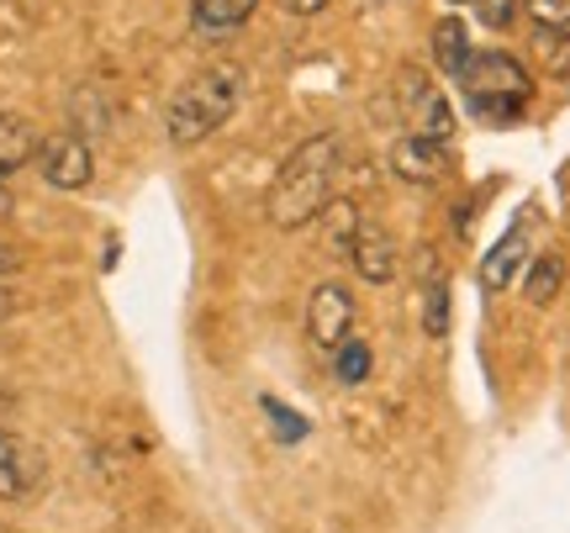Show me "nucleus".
Wrapping results in <instances>:
<instances>
[{
    "label": "nucleus",
    "instance_id": "nucleus-24",
    "mask_svg": "<svg viewBox=\"0 0 570 533\" xmlns=\"http://www.w3.org/2000/svg\"><path fill=\"white\" fill-rule=\"evenodd\" d=\"M0 412H11V391H0Z\"/></svg>",
    "mask_w": 570,
    "mask_h": 533
},
{
    "label": "nucleus",
    "instance_id": "nucleus-22",
    "mask_svg": "<svg viewBox=\"0 0 570 533\" xmlns=\"http://www.w3.org/2000/svg\"><path fill=\"white\" fill-rule=\"evenodd\" d=\"M6 312H11V296H6V290H0V323H6Z\"/></svg>",
    "mask_w": 570,
    "mask_h": 533
},
{
    "label": "nucleus",
    "instance_id": "nucleus-1",
    "mask_svg": "<svg viewBox=\"0 0 570 533\" xmlns=\"http://www.w3.org/2000/svg\"><path fill=\"white\" fill-rule=\"evenodd\" d=\"M338 165H344V138L338 132H323V138H306L291 159L281 165L275 185L265 196L269 223L296 233V227L317 223L323 206L333 201V180H338Z\"/></svg>",
    "mask_w": 570,
    "mask_h": 533
},
{
    "label": "nucleus",
    "instance_id": "nucleus-6",
    "mask_svg": "<svg viewBox=\"0 0 570 533\" xmlns=\"http://www.w3.org/2000/svg\"><path fill=\"white\" fill-rule=\"evenodd\" d=\"M306 333H312V344L327 354L338 349L344 338H354V296H348L344 286L323 280V286L312 290V302H306Z\"/></svg>",
    "mask_w": 570,
    "mask_h": 533
},
{
    "label": "nucleus",
    "instance_id": "nucleus-10",
    "mask_svg": "<svg viewBox=\"0 0 570 533\" xmlns=\"http://www.w3.org/2000/svg\"><path fill=\"white\" fill-rule=\"evenodd\" d=\"M529 259V223H518L512 233H502L497 244H491L487 265H481V286L487 290H508L518 280V269Z\"/></svg>",
    "mask_w": 570,
    "mask_h": 533
},
{
    "label": "nucleus",
    "instance_id": "nucleus-11",
    "mask_svg": "<svg viewBox=\"0 0 570 533\" xmlns=\"http://www.w3.org/2000/svg\"><path fill=\"white\" fill-rule=\"evenodd\" d=\"M32 486H38V454L27 450L21 438L0 433V496H6V502H21Z\"/></svg>",
    "mask_w": 570,
    "mask_h": 533
},
{
    "label": "nucleus",
    "instance_id": "nucleus-4",
    "mask_svg": "<svg viewBox=\"0 0 570 533\" xmlns=\"http://www.w3.org/2000/svg\"><path fill=\"white\" fill-rule=\"evenodd\" d=\"M32 165H38V175L53 190H85L90 175H96V154H90V144H85L80 132H53V138L38 144Z\"/></svg>",
    "mask_w": 570,
    "mask_h": 533
},
{
    "label": "nucleus",
    "instance_id": "nucleus-8",
    "mask_svg": "<svg viewBox=\"0 0 570 533\" xmlns=\"http://www.w3.org/2000/svg\"><path fill=\"white\" fill-rule=\"evenodd\" d=\"M386 165L396 180H407V185H433V180H444V169H449V154L439 138H423V132H407V138H396L386 154Z\"/></svg>",
    "mask_w": 570,
    "mask_h": 533
},
{
    "label": "nucleus",
    "instance_id": "nucleus-25",
    "mask_svg": "<svg viewBox=\"0 0 570 533\" xmlns=\"http://www.w3.org/2000/svg\"><path fill=\"white\" fill-rule=\"evenodd\" d=\"M0 211H11V196H6V190H0Z\"/></svg>",
    "mask_w": 570,
    "mask_h": 533
},
{
    "label": "nucleus",
    "instance_id": "nucleus-19",
    "mask_svg": "<svg viewBox=\"0 0 570 533\" xmlns=\"http://www.w3.org/2000/svg\"><path fill=\"white\" fill-rule=\"evenodd\" d=\"M523 17H533L539 32H566L570 27V0H529Z\"/></svg>",
    "mask_w": 570,
    "mask_h": 533
},
{
    "label": "nucleus",
    "instance_id": "nucleus-16",
    "mask_svg": "<svg viewBox=\"0 0 570 533\" xmlns=\"http://www.w3.org/2000/svg\"><path fill=\"white\" fill-rule=\"evenodd\" d=\"M370 369H375V354H370L365 338H344V344L333 349V375H338V386H365Z\"/></svg>",
    "mask_w": 570,
    "mask_h": 533
},
{
    "label": "nucleus",
    "instance_id": "nucleus-14",
    "mask_svg": "<svg viewBox=\"0 0 570 533\" xmlns=\"http://www.w3.org/2000/svg\"><path fill=\"white\" fill-rule=\"evenodd\" d=\"M566 286V259L560 254H539L523 275V296H529V307H550L554 296Z\"/></svg>",
    "mask_w": 570,
    "mask_h": 533
},
{
    "label": "nucleus",
    "instance_id": "nucleus-20",
    "mask_svg": "<svg viewBox=\"0 0 570 533\" xmlns=\"http://www.w3.org/2000/svg\"><path fill=\"white\" fill-rule=\"evenodd\" d=\"M265 412H269V428H275V438H285V444H302V438H306V423H302V417H291V407L265 402Z\"/></svg>",
    "mask_w": 570,
    "mask_h": 533
},
{
    "label": "nucleus",
    "instance_id": "nucleus-2",
    "mask_svg": "<svg viewBox=\"0 0 570 533\" xmlns=\"http://www.w3.org/2000/svg\"><path fill=\"white\" fill-rule=\"evenodd\" d=\"M238 96H244V69L233 63H212L196 80H185L175 90V101L164 111V132L175 148H196L206 144L212 132H223L227 117L238 111Z\"/></svg>",
    "mask_w": 570,
    "mask_h": 533
},
{
    "label": "nucleus",
    "instance_id": "nucleus-18",
    "mask_svg": "<svg viewBox=\"0 0 570 533\" xmlns=\"http://www.w3.org/2000/svg\"><path fill=\"white\" fill-rule=\"evenodd\" d=\"M523 11H529V0H475V17L487 21L491 32H508Z\"/></svg>",
    "mask_w": 570,
    "mask_h": 533
},
{
    "label": "nucleus",
    "instance_id": "nucleus-7",
    "mask_svg": "<svg viewBox=\"0 0 570 533\" xmlns=\"http://www.w3.org/2000/svg\"><path fill=\"white\" fill-rule=\"evenodd\" d=\"M348 259H354V269H360L365 286H386V280H396V265H402L396 238H391L375 217H360V233H354V244H348Z\"/></svg>",
    "mask_w": 570,
    "mask_h": 533
},
{
    "label": "nucleus",
    "instance_id": "nucleus-12",
    "mask_svg": "<svg viewBox=\"0 0 570 533\" xmlns=\"http://www.w3.org/2000/svg\"><path fill=\"white\" fill-rule=\"evenodd\" d=\"M32 154H38L32 127L21 122L17 111H0V180H6V175H17L21 165H32Z\"/></svg>",
    "mask_w": 570,
    "mask_h": 533
},
{
    "label": "nucleus",
    "instance_id": "nucleus-21",
    "mask_svg": "<svg viewBox=\"0 0 570 533\" xmlns=\"http://www.w3.org/2000/svg\"><path fill=\"white\" fill-rule=\"evenodd\" d=\"M291 17H317V11H327V0H281Z\"/></svg>",
    "mask_w": 570,
    "mask_h": 533
},
{
    "label": "nucleus",
    "instance_id": "nucleus-15",
    "mask_svg": "<svg viewBox=\"0 0 570 533\" xmlns=\"http://www.w3.org/2000/svg\"><path fill=\"white\" fill-rule=\"evenodd\" d=\"M360 206L348 201V196H333V201L323 206V233L327 244H333V254H348V244H354V233H360Z\"/></svg>",
    "mask_w": 570,
    "mask_h": 533
},
{
    "label": "nucleus",
    "instance_id": "nucleus-9",
    "mask_svg": "<svg viewBox=\"0 0 570 533\" xmlns=\"http://www.w3.org/2000/svg\"><path fill=\"white\" fill-rule=\"evenodd\" d=\"M254 11H259V0H190V32L206 42H223V38H233Z\"/></svg>",
    "mask_w": 570,
    "mask_h": 533
},
{
    "label": "nucleus",
    "instance_id": "nucleus-13",
    "mask_svg": "<svg viewBox=\"0 0 570 533\" xmlns=\"http://www.w3.org/2000/svg\"><path fill=\"white\" fill-rule=\"evenodd\" d=\"M470 32H465V21H454L444 17L439 27H433V59H439V69H444L449 80H460L465 75V63H470Z\"/></svg>",
    "mask_w": 570,
    "mask_h": 533
},
{
    "label": "nucleus",
    "instance_id": "nucleus-23",
    "mask_svg": "<svg viewBox=\"0 0 570 533\" xmlns=\"http://www.w3.org/2000/svg\"><path fill=\"white\" fill-rule=\"evenodd\" d=\"M6 269H11V254H6V244H0V275H6Z\"/></svg>",
    "mask_w": 570,
    "mask_h": 533
},
{
    "label": "nucleus",
    "instance_id": "nucleus-5",
    "mask_svg": "<svg viewBox=\"0 0 570 533\" xmlns=\"http://www.w3.org/2000/svg\"><path fill=\"white\" fill-rule=\"evenodd\" d=\"M402 111H407L412 132L439 138V144L454 138V106H449V96L428 80L423 69H402Z\"/></svg>",
    "mask_w": 570,
    "mask_h": 533
},
{
    "label": "nucleus",
    "instance_id": "nucleus-3",
    "mask_svg": "<svg viewBox=\"0 0 570 533\" xmlns=\"http://www.w3.org/2000/svg\"><path fill=\"white\" fill-rule=\"evenodd\" d=\"M454 85L465 90L470 111L481 122H512V117H523V106L533 96V75L512 53H470L465 75Z\"/></svg>",
    "mask_w": 570,
    "mask_h": 533
},
{
    "label": "nucleus",
    "instance_id": "nucleus-17",
    "mask_svg": "<svg viewBox=\"0 0 570 533\" xmlns=\"http://www.w3.org/2000/svg\"><path fill=\"white\" fill-rule=\"evenodd\" d=\"M449 317H454L449 280H444V275H433V280L423 286V328H428V338H444V333H449Z\"/></svg>",
    "mask_w": 570,
    "mask_h": 533
}]
</instances>
